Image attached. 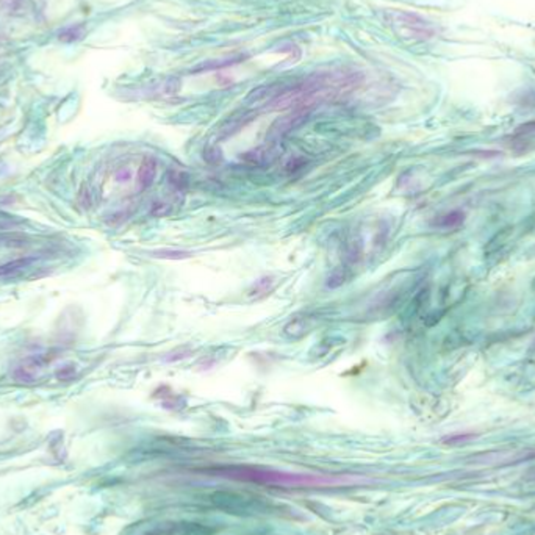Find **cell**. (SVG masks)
Wrapping results in <instances>:
<instances>
[{
	"mask_svg": "<svg viewBox=\"0 0 535 535\" xmlns=\"http://www.w3.org/2000/svg\"><path fill=\"white\" fill-rule=\"evenodd\" d=\"M155 177H156V160L152 156L144 158V162L141 163V166L138 169V176H136L138 190L144 191L149 186H152Z\"/></svg>",
	"mask_w": 535,
	"mask_h": 535,
	"instance_id": "obj_1",
	"label": "cell"
},
{
	"mask_svg": "<svg viewBox=\"0 0 535 535\" xmlns=\"http://www.w3.org/2000/svg\"><path fill=\"white\" fill-rule=\"evenodd\" d=\"M270 155L271 154L268 152L266 149L258 148V149L249 150L244 155H241V160L244 163H248V164H250V166H264V164H270L272 162V158Z\"/></svg>",
	"mask_w": 535,
	"mask_h": 535,
	"instance_id": "obj_2",
	"label": "cell"
},
{
	"mask_svg": "<svg viewBox=\"0 0 535 535\" xmlns=\"http://www.w3.org/2000/svg\"><path fill=\"white\" fill-rule=\"evenodd\" d=\"M464 218L465 216L462 212H449L446 214L438 216L436 220H434L432 226L438 227V228H456L464 222Z\"/></svg>",
	"mask_w": 535,
	"mask_h": 535,
	"instance_id": "obj_3",
	"label": "cell"
},
{
	"mask_svg": "<svg viewBox=\"0 0 535 535\" xmlns=\"http://www.w3.org/2000/svg\"><path fill=\"white\" fill-rule=\"evenodd\" d=\"M154 257L168 258V260H182V258L191 257V252H188V250H176V249H162V250H155Z\"/></svg>",
	"mask_w": 535,
	"mask_h": 535,
	"instance_id": "obj_4",
	"label": "cell"
},
{
	"mask_svg": "<svg viewBox=\"0 0 535 535\" xmlns=\"http://www.w3.org/2000/svg\"><path fill=\"white\" fill-rule=\"evenodd\" d=\"M169 184H171L176 190L178 191H184L186 186H188V176L186 172L184 171H177V169H174V171L169 172Z\"/></svg>",
	"mask_w": 535,
	"mask_h": 535,
	"instance_id": "obj_5",
	"label": "cell"
},
{
	"mask_svg": "<svg viewBox=\"0 0 535 535\" xmlns=\"http://www.w3.org/2000/svg\"><path fill=\"white\" fill-rule=\"evenodd\" d=\"M272 284H274L272 277H263V278H260V280H257L254 284L250 293L255 294V296H257V294H266L268 291L271 290Z\"/></svg>",
	"mask_w": 535,
	"mask_h": 535,
	"instance_id": "obj_6",
	"label": "cell"
},
{
	"mask_svg": "<svg viewBox=\"0 0 535 535\" xmlns=\"http://www.w3.org/2000/svg\"><path fill=\"white\" fill-rule=\"evenodd\" d=\"M306 164H307V160H306V158L296 156V158H291V160L285 164V169H286V172L293 174V172L300 171V169H302L304 166H306Z\"/></svg>",
	"mask_w": 535,
	"mask_h": 535,
	"instance_id": "obj_7",
	"label": "cell"
},
{
	"mask_svg": "<svg viewBox=\"0 0 535 535\" xmlns=\"http://www.w3.org/2000/svg\"><path fill=\"white\" fill-rule=\"evenodd\" d=\"M344 280H346L344 272H343V271H335V272L329 277V280H327V286H329V288H336V286H340V285H343Z\"/></svg>",
	"mask_w": 535,
	"mask_h": 535,
	"instance_id": "obj_8",
	"label": "cell"
},
{
	"mask_svg": "<svg viewBox=\"0 0 535 535\" xmlns=\"http://www.w3.org/2000/svg\"><path fill=\"white\" fill-rule=\"evenodd\" d=\"M74 374H76L74 366H64V368H62V370L56 372V376H58L60 379H69V378H72Z\"/></svg>",
	"mask_w": 535,
	"mask_h": 535,
	"instance_id": "obj_9",
	"label": "cell"
},
{
	"mask_svg": "<svg viewBox=\"0 0 535 535\" xmlns=\"http://www.w3.org/2000/svg\"><path fill=\"white\" fill-rule=\"evenodd\" d=\"M168 212V206L164 204H154V208H152V213L160 216V214H164Z\"/></svg>",
	"mask_w": 535,
	"mask_h": 535,
	"instance_id": "obj_10",
	"label": "cell"
}]
</instances>
